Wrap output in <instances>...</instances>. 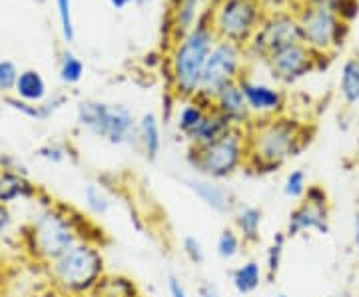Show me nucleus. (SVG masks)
<instances>
[{"label":"nucleus","mask_w":359,"mask_h":297,"mask_svg":"<svg viewBox=\"0 0 359 297\" xmlns=\"http://www.w3.org/2000/svg\"><path fill=\"white\" fill-rule=\"evenodd\" d=\"M248 134V162L245 168L256 174H268L282 168L287 160L308 148L311 132L306 124L290 116L259 118L250 122Z\"/></svg>","instance_id":"f257e3e1"},{"label":"nucleus","mask_w":359,"mask_h":297,"mask_svg":"<svg viewBox=\"0 0 359 297\" xmlns=\"http://www.w3.org/2000/svg\"><path fill=\"white\" fill-rule=\"evenodd\" d=\"M218 42L212 28V11H205L198 25L178 40L170 58L172 90L180 100H192L200 92L208 56Z\"/></svg>","instance_id":"f03ea898"},{"label":"nucleus","mask_w":359,"mask_h":297,"mask_svg":"<svg viewBox=\"0 0 359 297\" xmlns=\"http://www.w3.org/2000/svg\"><path fill=\"white\" fill-rule=\"evenodd\" d=\"M25 240L30 256L48 265L82 242V235L76 220L66 209L50 204L34 212L26 226Z\"/></svg>","instance_id":"7ed1b4c3"},{"label":"nucleus","mask_w":359,"mask_h":297,"mask_svg":"<svg viewBox=\"0 0 359 297\" xmlns=\"http://www.w3.org/2000/svg\"><path fill=\"white\" fill-rule=\"evenodd\" d=\"M106 273L102 247L90 240H82L65 256L48 263V275L56 291L66 297H86Z\"/></svg>","instance_id":"20e7f679"},{"label":"nucleus","mask_w":359,"mask_h":297,"mask_svg":"<svg viewBox=\"0 0 359 297\" xmlns=\"http://www.w3.org/2000/svg\"><path fill=\"white\" fill-rule=\"evenodd\" d=\"M248 162V134L244 128H233L218 142L208 146H190L188 164L196 176L224 181L236 176Z\"/></svg>","instance_id":"39448f33"},{"label":"nucleus","mask_w":359,"mask_h":297,"mask_svg":"<svg viewBox=\"0 0 359 297\" xmlns=\"http://www.w3.org/2000/svg\"><path fill=\"white\" fill-rule=\"evenodd\" d=\"M76 122L80 128L112 146L138 144V120L126 104L84 100L76 106Z\"/></svg>","instance_id":"423d86ee"},{"label":"nucleus","mask_w":359,"mask_h":297,"mask_svg":"<svg viewBox=\"0 0 359 297\" xmlns=\"http://www.w3.org/2000/svg\"><path fill=\"white\" fill-rule=\"evenodd\" d=\"M295 18L302 30L304 44L309 46L318 56L337 50L344 44L347 22H344L339 14L332 8L302 4Z\"/></svg>","instance_id":"0eeeda50"},{"label":"nucleus","mask_w":359,"mask_h":297,"mask_svg":"<svg viewBox=\"0 0 359 297\" xmlns=\"http://www.w3.org/2000/svg\"><path fill=\"white\" fill-rule=\"evenodd\" d=\"M259 22V0H222L212 13V28L218 40H228L238 46L250 44Z\"/></svg>","instance_id":"6e6552de"},{"label":"nucleus","mask_w":359,"mask_h":297,"mask_svg":"<svg viewBox=\"0 0 359 297\" xmlns=\"http://www.w3.org/2000/svg\"><path fill=\"white\" fill-rule=\"evenodd\" d=\"M242 68H244L242 46L228 42V40H218L210 52V56H208L200 92L196 98H200L205 104H212V98L226 84L240 80V76L244 74Z\"/></svg>","instance_id":"1a4fd4ad"},{"label":"nucleus","mask_w":359,"mask_h":297,"mask_svg":"<svg viewBox=\"0 0 359 297\" xmlns=\"http://www.w3.org/2000/svg\"><path fill=\"white\" fill-rule=\"evenodd\" d=\"M297 42H304V39H302V30H299L295 14L273 13L259 22L254 39L250 40V48L259 58L266 60L271 52L280 50L290 44H297Z\"/></svg>","instance_id":"9d476101"},{"label":"nucleus","mask_w":359,"mask_h":297,"mask_svg":"<svg viewBox=\"0 0 359 297\" xmlns=\"http://www.w3.org/2000/svg\"><path fill=\"white\" fill-rule=\"evenodd\" d=\"M266 62H268L271 74L280 82L292 84L316 68L318 54L309 46H306L304 42H297V44H290V46H283L280 50L271 52L266 58Z\"/></svg>","instance_id":"9b49d317"},{"label":"nucleus","mask_w":359,"mask_h":297,"mask_svg":"<svg viewBox=\"0 0 359 297\" xmlns=\"http://www.w3.org/2000/svg\"><path fill=\"white\" fill-rule=\"evenodd\" d=\"M330 230V204H313L308 200H299V204L290 212L283 233L287 240H292L306 232L327 235Z\"/></svg>","instance_id":"f8f14e48"},{"label":"nucleus","mask_w":359,"mask_h":297,"mask_svg":"<svg viewBox=\"0 0 359 297\" xmlns=\"http://www.w3.org/2000/svg\"><path fill=\"white\" fill-rule=\"evenodd\" d=\"M240 88L244 92L245 104L252 112V116L271 118L280 116L285 106L282 90H278L276 86H269L266 82H257L254 78L242 74L238 80Z\"/></svg>","instance_id":"ddd939ff"},{"label":"nucleus","mask_w":359,"mask_h":297,"mask_svg":"<svg viewBox=\"0 0 359 297\" xmlns=\"http://www.w3.org/2000/svg\"><path fill=\"white\" fill-rule=\"evenodd\" d=\"M184 184L208 209L216 212L219 216H230L238 207L236 194L231 192L228 186H224L222 181L194 176V178H188Z\"/></svg>","instance_id":"4468645a"},{"label":"nucleus","mask_w":359,"mask_h":297,"mask_svg":"<svg viewBox=\"0 0 359 297\" xmlns=\"http://www.w3.org/2000/svg\"><path fill=\"white\" fill-rule=\"evenodd\" d=\"M212 108L219 112L224 118H228L233 128H248L252 122V112L248 108L244 98V92L238 82L226 84L222 90L212 98Z\"/></svg>","instance_id":"2eb2a0df"},{"label":"nucleus","mask_w":359,"mask_h":297,"mask_svg":"<svg viewBox=\"0 0 359 297\" xmlns=\"http://www.w3.org/2000/svg\"><path fill=\"white\" fill-rule=\"evenodd\" d=\"M233 216V230L240 233L244 247H254L262 242V220L264 212L252 204H240Z\"/></svg>","instance_id":"dca6fc26"},{"label":"nucleus","mask_w":359,"mask_h":297,"mask_svg":"<svg viewBox=\"0 0 359 297\" xmlns=\"http://www.w3.org/2000/svg\"><path fill=\"white\" fill-rule=\"evenodd\" d=\"M39 194L36 186L18 170H0V204L11 206L20 200H32Z\"/></svg>","instance_id":"f3484780"},{"label":"nucleus","mask_w":359,"mask_h":297,"mask_svg":"<svg viewBox=\"0 0 359 297\" xmlns=\"http://www.w3.org/2000/svg\"><path fill=\"white\" fill-rule=\"evenodd\" d=\"M86 297H142L136 282L124 273L106 272Z\"/></svg>","instance_id":"a211bd4d"},{"label":"nucleus","mask_w":359,"mask_h":297,"mask_svg":"<svg viewBox=\"0 0 359 297\" xmlns=\"http://www.w3.org/2000/svg\"><path fill=\"white\" fill-rule=\"evenodd\" d=\"M233 126L228 118H224L214 108L208 110V114L202 120V124L194 130L192 136L188 138L190 146H208L212 142H218L219 138H224L228 132H231Z\"/></svg>","instance_id":"6ab92c4d"},{"label":"nucleus","mask_w":359,"mask_h":297,"mask_svg":"<svg viewBox=\"0 0 359 297\" xmlns=\"http://www.w3.org/2000/svg\"><path fill=\"white\" fill-rule=\"evenodd\" d=\"M138 146L148 162H156L162 152V130L154 112H146L138 120Z\"/></svg>","instance_id":"aec40b11"},{"label":"nucleus","mask_w":359,"mask_h":297,"mask_svg":"<svg viewBox=\"0 0 359 297\" xmlns=\"http://www.w3.org/2000/svg\"><path fill=\"white\" fill-rule=\"evenodd\" d=\"M231 287L240 293V296H252L262 287L266 282L264 275V265L257 259H248L242 265L233 268L230 273Z\"/></svg>","instance_id":"412c9836"},{"label":"nucleus","mask_w":359,"mask_h":297,"mask_svg":"<svg viewBox=\"0 0 359 297\" xmlns=\"http://www.w3.org/2000/svg\"><path fill=\"white\" fill-rule=\"evenodd\" d=\"M14 92H16V98L25 100V102L42 104V100L48 94V88H46V82L39 70H22L18 74Z\"/></svg>","instance_id":"4be33fe9"},{"label":"nucleus","mask_w":359,"mask_h":297,"mask_svg":"<svg viewBox=\"0 0 359 297\" xmlns=\"http://www.w3.org/2000/svg\"><path fill=\"white\" fill-rule=\"evenodd\" d=\"M202 18V0H176L172 11V28L176 36L188 34Z\"/></svg>","instance_id":"5701e85b"},{"label":"nucleus","mask_w":359,"mask_h":297,"mask_svg":"<svg viewBox=\"0 0 359 297\" xmlns=\"http://www.w3.org/2000/svg\"><path fill=\"white\" fill-rule=\"evenodd\" d=\"M212 108V104L202 102L200 98H192V100H186L184 106L178 110V116H176V126L178 132L188 140L192 136V132L200 124L208 114V110Z\"/></svg>","instance_id":"b1692460"},{"label":"nucleus","mask_w":359,"mask_h":297,"mask_svg":"<svg viewBox=\"0 0 359 297\" xmlns=\"http://www.w3.org/2000/svg\"><path fill=\"white\" fill-rule=\"evenodd\" d=\"M339 94L349 108L359 104V58H349L341 66Z\"/></svg>","instance_id":"393cba45"},{"label":"nucleus","mask_w":359,"mask_h":297,"mask_svg":"<svg viewBox=\"0 0 359 297\" xmlns=\"http://www.w3.org/2000/svg\"><path fill=\"white\" fill-rule=\"evenodd\" d=\"M82 198H84L86 209L94 218L108 216L110 209L114 207L112 195L108 194V190L104 186H100V184H86L84 190H82Z\"/></svg>","instance_id":"a878e982"},{"label":"nucleus","mask_w":359,"mask_h":297,"mask_svg":"<svg viewBox=\"0 0 359 297\" xmlns=\"http://www.w3.org/2000/svg\"><path fill=\"white\" fill-rule=\"evenodd\" d=\"M285 244H287V237L285 233L280 232L273 235L271 244L266 249V263H264V275H266V282L273 284L278 273L282 270L283 263V251H285Z\"/></svg>","instance_id":"bb28decb"},{"label":"nucleus","mask_w":359,"mask_h":297,"mask_svg":"<svg viewBox=\"0 0 359 297\" xmlns=\"http://www.w3.org/2000/svg\"><path fill=\"white\" fill-rule=\"evenodd\" d=\"M244 251V242L233 228H224L216 240V254L224 261H231Z\"/></svg>","instance_id":"cd10ccee"},{"label":"nucleus","mask_w":359,"mask_h":297,"mask_svg":"<svg viewBox=\"0 0 359 297\" xmlns=\"http://www.w3.org/2000/svg\"><path fill=\"white\" fill-rule=\"evenodd\" d=\"M309 181H308V174L304 170L295 168L292 172H287L285 180H283V195L290 198V200H304V195L308 192Z\"/></svg>","instance_id":"c85d7f7f"},{"label":"nucleus","mask_w":359,"mask_h":297,"mask_svg":"<svg viewBox=\"0 0 359 297\" xmlns=\"http://www.w3.org/2000/svg\"><path fill=\"white\" fill-rule=\"evenodd\" d=\"M82 76H84V64H82V60L76 58L74 54L66 52L62 62H60V80L65 84H68V86H74V84H78L82 80Z\"/></svg>","instance_id":"c756f323"},{"label":"nucleus","mask_w":359,"mask_h":297,"mask_svg":"<svg viewBox=\"0 0 359 297\" xmlns=\"http://www.w3.org/2000/svg\"><path fill=\"white\" fill-rule=\"evenodd\" d=\"M182 254L186 256V259L192 265H204L205 261V249L202 246V242L196 235H184L182 237Z\"/></svg>","instance_id":"7c9ffc66"},{"label":"nucleus","mask_w":359,"mask_h":297,"mask_svg":"<svg viewBox=\"0 0 359 297\" xmlns=\"http://www.w3.org/2000/svg\"><path fill=\"white\" fill-rule=\"evenodd\" d=\"M18 68L13 60H0V92H11L18 80Z\"/></svg>","instance_id":"2f4dec72"},{"label":"nucleus","mask_w":359,"mask_h":297,"mask_svg":"<svg viewBox=\"0 0 359 297\" xmlns=\"http://www.w3.org/2000/svg\"><path fill=\"white\" fill-rule=\"evenodd\" d=\"M58 6V16H60V26H62V34L68 42L74 40V25H72V6L70 0H56Z\"/></svg>","instance_id":"473e14b6"},{"label":"nucleus","mask_w":359,"mask_h":297,"mask_svg":"<svg viewBox=\"0 0 359 297\" xmlns=\"http://www.w3.org/2000/svg\"><path fill=\"white\" fill-rule=\"evenodd\" d=\"M36 154H39V158H42V160H48V162L58 164V162H65L68 152H66V148L62 146V144L50 142V144H46V146H42V148H39V152H36Z\"/></svg>","instance_id":"72a5a7b5"},{"label":"nucleus","mask_w":359,"mask_h":297,"mask_svg":"<svg viewBox=\"0 0 359 297\" xmlns=\"http://www.w3.org/2000/svg\"><path fill=\"white\" fill-rule=\"evenodd\" d=\"M13 223H14V218H13V212H11V206L0 204V240H2L6 233L11 232Z\"/></svg>","instance_id":"f704fd0d"},{"label":"nucleus","mask_w":359,"mask_h":297,"mask_svg":"<svg viewBox=\"0 0 359 297\" xmlns=\"http://www.w3.org/2000/svg\"><path fill=\"white\" fill-rule=\"evenodd\" d=\"M168 293H170V297H190L188 289L184 287V284L180 282L176 275L168 277Z\"/></svg>","instance_id":"c9c22d12"},{"label":"nucleus","mask_w":359,"mask_h":297,"mask_svg":"<svg viewBox=\"0 0 359 297\" xmlns=\"http://www.w3.org/2000/svg\"><path fill=\"white\" fill-rule=\"evenodd\" d=\"M196 293H198V297H222L218 285L212 284V282H208V279H202V282L198 284V287H196Z\"/></svg>","instance_id":"e433bc0d"},{"label":"nucleus","mask_w":359,"mask_h":297,"mask_svg":"<svg viewBox=\"0 0 359 297\" xmlns=\"http://www.w3.org/2000/svg\"><path fill=\"white\" fill-rule=\"evenodd\" d=\"M341 0H304L302 4H313V6H327V8H332L335 11V6L339 4Z\"/></svg>","instance_id":"4c0bfd02"},{"label":"nucleus","mask_w":359,"mask_h":297,"mask_svg":"<svg viewBox=\"0 0 359 297\" xmlns=\"http://www.w3.org/2000/svg\"><path fill=\"white\" fill-rule=\"evenodd\" d=\"M353 244L359 247V212L353 216Z\"/></svg>","instance_id":"58836bf2"},{"label":"nucleus","mask_w":359,"mask_h":297,"mask_svg":"<svg viewBox=\"0 0 359 297\" xmlns=\"http://www.w3.org/2000/svg\"><path fill=\"white\" fill-rule=\"evenodd\" d=\"M132 2H134V0H110V4H112L114 8H118V11H120V8H126Z\"/></svg>","instance_id":"ea45409f"},{"label":"nucleus","mask_w":359,"mask_h":297,"mask_svg":"<svg viewBox=\"0 0 359 297\" xmlns=\"http://www.w3.org/2000/svg\"><path fill=\"white\" fill-rule=\"evenodd\" d=\"M134 2H136V4H140V6H144V4H150L152 0H134Z\"/></svg>","instance_id":"a19ab883"},{"label":"nucleus","mask_w":359,"mask_h":297,"mask_svg":"<svg viewBox=\"0 0 359 297\" xmlns=\"http://www.w3.org/2000/svg\"><path fill=\"white\" fill-rule=\"evenodd\" d=\"M276 297H292V296H287V293H278Z\"/></svg>","instance_id":"79ce46f5"},{"label":"nucleus","mask_w":359,"mask_h":297,"mask_svg":"<svg viewBox=\"0 0 359 297\" xmlns=\"http://www.w3.org/2000/svg\"><path fill=\"white\" fill-rule=\"evenodd\" d=\"M358 158H359V138H358Z\"/></svg>","instance_id":"37998d69"},{"label":"nucleus","mask_w":359,"mask_h":297,"mask_svg":"<svg viewBox=\"0 0 359 297\" xmlns=\"http://www.w3.org/2000/svg\"><path fill=\"white\" fill-rule=\"evenodd\" d=\"M358 273H359V259H358Z\"/></svg>","instance_id":"c03bdc74"},{"label":"nucleus","mask_w":359,"mask_h":297,"mask_svg":"<svg viewBox=\"0 0 359 297\" xmlns=\"http://www.w3.org/2000/svg\"><path fill=\"white\" fill-rule=\"evenodd\" d=\"M330 297H334V296H330Z\"/></svg>","instance_id":"a18cd8bd"}]
</instances>
